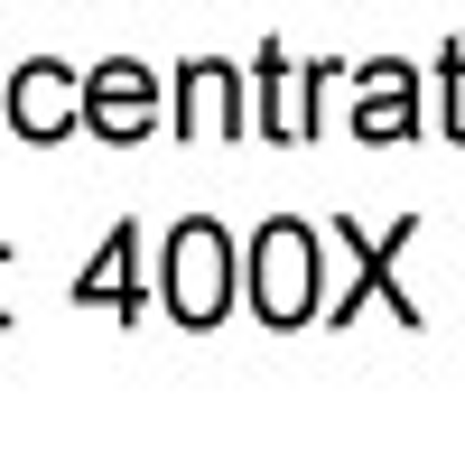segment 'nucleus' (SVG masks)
<instances>
[{"instance_id": "nucleus-6", "label": "nucleus", "mask_w": 465, "mask_h": 465, "mask_svg": "<svg viewBox=\"0 0 465 465\" xmlns=\"http://www.w3.org/2000/svg\"><path fill=\"white\" fill-rule=\"evenodd\" d=\"M410 131H419V74L391 65V56L354 65V140H363V149H391V140H410Z\"/></svg>"}, {"instance_id": "nucleus-5", "label": "nucleus", "mask_w": 465, "mask_h": 465, "mask_svg": "<svg viewBox=\"0 0 465 465\" xmlns=\"http://www.w3.org/2000/svg\"><path fill=\"white\" fill-rule=\"evenodd\" d=\"M410 232H419V214H401V223H381V242H372V232H363L354 214H344V223H335V242H344V252H354V270H363V280H354V298H335V307H326V317H335V326H344V317H354V307H363L372 289H381V298H391V307H401V326H419V307H410V289L391 280V261L410 252Z\"/></svg>"}, {"instance_id": "nucleus-9", "label": "nucleus", "mask_w": 465, "mask_h": 465, "mask_svg": "<svg viewBox=\"0 0 465 465\" xmlns=\"http://www.w3.org/2000/svg\"><path fill=\"white\" fill-rule=\"evenodd\" d=\"M74 307H112V317H140V307H149V280H140V223H122V232L94 252V270L74 280Z\"/></svg>"}, {"instance_id": "nucleus-7", "label": "nucleus", "mask_w": 465, "mask_h": 465, "mask_svg": "<svg viewBox=\"0 0 465 465\" xmlns=\"http://www.w3.org/2000/svg\"><path fill=\"white\" fill-rule=\"evenodd\" d=\"M242 131V74L223 56H186L177 65V140H232Z\"/></svg>"}, {"instance_id": "nucleus-4", "label": "nucleus", "mask_w": 465, "mask_h": 465, "mask_svg": "<svg viewBox=\"0 0 465 465\" xmlns=\"http://www.w3.org/2000/svg\"><path fill=\"white\" fill-rule=\"evenodd\" d=\"M0 103H10V131H19V140L47 149V140L74 131V112H84V74L56 65V56H28L10 84H0Z\"/></svg>"}, {"instance_id": "nucleus-8", "label": "nucleus", "mask_w": 465, "mask_h": 465, "mask_svg": "<svg viewBox=\"0 0 465 465\" xmlns=\"http://www.w3.org/2000/svg\"><path fill=\"white\" fill-rule=\"evenodd\" d=\"M335 65H289V47H261V112L252 122L270 140H307L317 131V84H326Z\"/></svg>"}, {"instance_id": "nucleus-2", "label": "nucleus", "mask_w": 465, "mask_h": 465, "mask_svg": "<svg viewBox=\"0 0 465 465\" xmlns=\"http://www.w3.org/2000/svg\"><path fill=\"white\" fill-rule=\"evenodd\" d=\"M242 280H252L261 326H307V317H317V280H326L317 232H307L298 214H270L252 232V252H242Z\"/></svg>"}, {"instance_id": "nucleus-1", "label": "nucleus", "mask_w": 465, "mask_h": 465, "mask_svg": "<svg viewBox=\"0 0 465 465\" xmlns=\"http://www.w3.org/2000/svg\"><path fill=\"white\" fill-rule=\"evenodd\" d=\"M168 317L186 326V335H205V326H223V307L242 298V252H232V232L214 223V214H186L177 232H168Z\"/></svg>"}, {"instance_id": "nucleus-3", "label": "nucleus", "mask_w": 465, "mask_h": 465, "mask_svg": "<svg viewBox=\"0 0 465 465\" xmlns=\"http://www.w3.org/2000/svg\"><path fill=\"white\" fill-rule=\"evenodd\" d=\"M149 122H159V74H149L140 56H103L84 74V131L94 140H149Z\"/></svg>"}]
</instances>
